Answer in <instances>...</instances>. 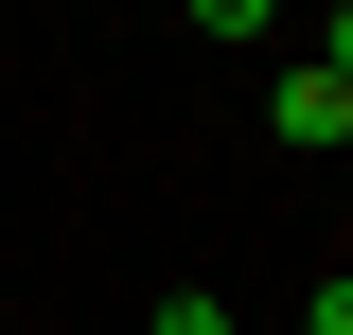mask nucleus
Wrapping results in <instances>:
<instances>
[{"instance_id": "nucleus-1", "label": "nucleus", "mask_w": 353, "mask_h": 335, "mask_svg": "<svg viewBox=\"0 0 353 335\" xmlns=\"http://www.w3.org/2000/svg\"><path fill=\"white\" fill-rule=\"evenodd\" d=\"M265 124L301 141V159H336V141H353V88H336V71H318V53H301V71L265 88Z\"/></svg>"}, {"instance_id": "nucleus-2", "label": "nucleus", "mask_w": 353, "mask_h": 335, "mask_svg": "<svg viewBox=\"0 0 353 335\" xmlns=\"http://www.w3.org/2000/svg\"><path fill=\"white\" fill-rule=\"evenodd\" d=\"M141 335H230V300H212V283H176V300H159Z\"/></svg>"}, {"instance_id": "nucleus-3", "label": "nucleus", "mask_w": 353, "mask_h": 335, "mask_svg": "<svg viewBox=\"0 0 353 335\" xmlns=\"http://www.w3.org/2000/svg\"><path fill=\"white\" fill-rule=\"evenodd\" d=\"M318 71H336V88H353V0H336V18H318Z\"/></svg>"}, {"instance_id": "nucleus-4", "label": "nucleus", "mask_w": 353, "mask_h": 335, "mask_svg": "<svg viewBox=\"0 0 353 335\" xmlns=\"http://www.w3.org/2000/svg\"><path fill=\"white\" fill-rule=\"evenodd\" d=\"M301 335H353V265H336V283H318V318H301Z\"/></svg>"}]
</instances>
